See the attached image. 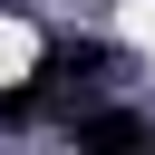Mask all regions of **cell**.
I'll return each mask as SVG.
<instances>
[{
  "label": "cell",
  "instance_id": "cell-1",
  "mask_svg": "<svg viewBox=\"0 0 155 155\" xmlns=\"http://www.w3.org/2000/svg\"><path fill=\"white\" fill-rule=\"evenodd\" d=\"M116 68H126V48H116V39H87V29H58V39L39 48V68H29V78H39L48 97H68V87H97V78H116Z\"/></svg>",
  "mask_w": 155,
  "mask_h": 155
},
{
  "label": "cell",
  "instance_id": "cell-2",
  "mask_svg": "<svg viewBox=\"0 0 155 155\" xmlns=\"http://www.w3.org/2000/svg\"><path fill=\"white\" fill-rule=\"evenodd\" d=\"M68 155H155L145 107H68Z\"/></svg>",
  "mask_w": 155,
  "mask_h": 155
},
{
  "label": "cell",
  "instance_id": "cell-3",
  "mask_svg": "<svg viewBox=\"0 0 155 155\" xmlns=\"http://www.w3.org/2000/svg\"><path fill=\"white\" fill-rule=\"evenodd\" d=\"M48 107H58V97H48L39 78H19V87H0V126H39Z\"/></svg>",
  "mask_w": 155,
  "mask_h": 155
}]
</instances>
